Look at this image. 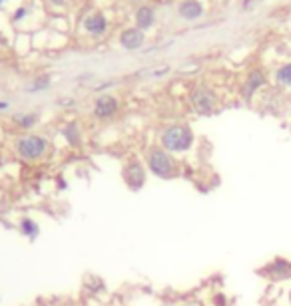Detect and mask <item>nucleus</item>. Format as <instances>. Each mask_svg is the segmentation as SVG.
I'll return each mask as SVG.
<instances>
[{
  "mask_svg": "<svg viewBox=\"0 0 291 306\" xmlns=\"http://www.w3.org/2000/svg\"><path fill=\"white\" fill-rule=\"evenodd\" d=\"M144 163H146V169H148L150 175L162 179V181H171L180 177V163L178 159L168 153L166 149H162L160 145L156 147H150L146 151V157H144Z\"/></svg>",
  "mask_w": 291,
  "mask_h": 306,
  "instance_id": "1",
  "label": "nucleus"
},
{
  "mask_svg": "<svg viewBox=\"0 0 291 306\" xmlns=\"http://www.w3.org/2000/svg\"><path fill=\"white\" fill-rule=\"evenodd\" d=\"M194 141H195V135L192 128L186 124H171L160 131V147L171 153L173 157L188 153L194 147Z\"/></svg>",
  "mask_w": 291,
  "mask_h": 306,
  "instance_id": "2",
  "label": "nucleus"
},
{
  "mask_svg": "<svg viewBox=\"0 0 291 306\" xmlns=\"http://www.w3.org/2000/svg\"><path fill=\"white\" fill-rule=\"evenodd\" d=\"M50 151V141L40 133H26L14 141V153L26 163L42 161Z\"/></svg>",
  "mask_w": 291,
  "mask_h": 306,
  "instance_id": "3",
  "label": "nucleus"
},
{
  "mask_svg": "<svg viewBox=\"0 0 291 306\" xmlns=\"http://www.w3.org/2000/svg\"><path fill=\"white\" fill-rule=\"evenodd\" d=\"M122 179L130 191H140L148 183V169L140 159H128L122 167Z\"/></svg>",
  "mask_w": 291,
  "mask_h": 306,
  "instance_id": "4",
  "label": "nucleus"
},
{
  "mask_svg": "<svg viewBox=\"0 0 291 306\" xmlns=\"http://www.w3.org/2000/svg\"><path fill=\"white\" fill-rule=\"evenodd\" d=\"M190 102H192V108L201 115H208L218 108V96L206 86L195 87L190 96Z\"/></svg>",
  "mask_w": 291,
  "mask_h": 306,
  "instance_id": "5",
  "label": "nucleus"
},
{
  "mask_svg": "<svg viewBox=\"0 0 291 306\" xmlns=\"http://www.w3.org/2000/svg\"><path fill=\"white\" fill-rule=\"evenodd\" d=\"M259 274H261V277H266L267 281H273V283L291 281V261H287V259H273L264 268H259Z\"/></svg>",
  "mask_w": 291,
  "mask_h": 306,
  "instance_id": "6",
  "label": "nucleus"
},
{
  "mask_svg": "<svg viewBox=\"0 0 291 306\" xmlns=\"http://www.w3.org/2000/svg\"><path fill=\"white\" fill-rule=\"evenodd\" d=\"M118 109H120V102L110 94H104V96L96 98V102H94V115L98 119H110L118 113Z\"/></svg>",
  "mask_w": 291,
  "mask_h": 306,
  "instance_id": "7",
  "label": "nucleus"
},
{
  "mask_svg": "<svg viewBox=\"0 0 291 306\" xmlns=\"http://www.w3.org/2000/svg\"><path fill=\"white\" fill-rule=\"evenodd\" d=\"M266 84V76H264V72H259V70H253L249 76H247V80H245V84H243V89H242V94H243V98L245 100H251L253 98V94L255 91Z\"/></svg>",
  "mask_w": 291,
  "mask_h": 306,
  "instance_id": "8",
  "label": "nucleus"
},
{
  "mask_svg": "<svg viewBox=\"0 0 291 306\" xmlns=\"http://www.w3.org/2000/svg\"><path fill=\"white\" fill-rule=\"evenodd\" d=\"M120 42L126 50H138L144 44V32L140 28H130L120 36Z\"/></svg>",
  "mask_w": 291,
  "mask_h": 306,
  "instance_id": "9",
  "label": "nucleus"
},
{
  "mask_svg": "<svg viewBox=\"0 0 291 306\" xmlns=\"http://www.w3.org/2000/svg\"><path fill=\"white\" fill-rule=\"evenodd\" d=\"M18 233L22 237H26L28 240H34L40 235V225L32 219V217H22L18 221Z\"/></svg>",
  "mask_w": 291,
  "mask_h": 306,
  "instance_id": "10",
  "label": "nucleus"
},
{
  "mask_svg": "<svg viewBox=\"0 0 291 306\" xmlns=\"http://www.w3.org/2000/svg\"><path fill=\"white\" fill-rule=\"evenodd\" d=\"M84 28L88 30L90 34H104L106 32V18L100 12H94V14H90L88 18H86Z\"/></svg>",
  "mask_w": 291,
  "mask_h": 306,
  "instance_id": "11",
  "label": "nucleus"
},
{
  "mask_svg": "<svg viewBox=\"0 0 291 306\" xmlns=\"http://www.w3.org/2000/svg\"><path fill=\"white\" fill-rule=\"evenodd\" d=\"M180 14L186 20H195L203 14V6L197 2V0H186V2L180 4Z\"/></svg>",
  "mask_w": 291,
  "mask_h": 306,
  "instance_id": "12",
  "label": "nucleus"
},
{
  "mask_svg": "<svg viewBox=\"0 0 291 306\" xmlns=\"http://www.w3.org/2000/svg\"><path fill=\"white\" fill-rule=\"evenodd\" d=\"M275 82L283 87H291V62H287L275 70Z\"/></svg>",
  "mask_w": 291,
  "mask_h": 306,
  "instance_id": "13",
  "label": "nucleus"
},
{
  "mask_svg": "<svg viewBox=\"0 0 291 306\" xmlns=\"http://www.w3.org/2000/svg\"><path fill=\"white\" fill-rule=\"evenodd\" d=\"M136 18H138L140 30H146V28H150L152 22H154V10L148 8V6H144V8L138 10V16H136Z\"/></svg>",
  "mask_w": 291,
  "mask_h": 306,
  "instance_id": "14",
  "label": "nucleus"
},
{
  "mask_svg": "<svg viewBox=\"0 0 291 306\" xmlns=\"http://www.w3.org/2000/svg\"><path fill=\"white\" fill-rule=\"evenodd\" d=\"M14 121L22 128V130H30L32 126H36V121H38V115L36 113H26V115H18L14 117Z\"/></svg>",
  "mask_w": 291,
  "mask_h": 306,
  "instance_id": "15",
  "label": "nucleus"
},
{
  "mask_svg": "<svg viewBox=\"0 0 291 306\" xmlns=\"http://www.w3.org/2000/svg\"><path fill=\"white\" fill-rule=\"evenodd\" d=\"M64 137H66L72 145H78V143H80V133L76 131V126H68V128H64Z\"/></svg>",
  "mask_w": 291,
  "mask_h": 306,
  "instance_id": "16",
  "label": "nucleus"
},
{
  "mask_svg": "<svg viewBox=\"0 0 291 306\" xmlns=\"http://www.w3.org/2000/svg\"><path fill=\"white\" fill-rule=\"evenodd\" d=\"M50 84V78L48 76H42V78H36V82L30 86V91H40V89H46Z\"/></svg>",
  "mask_w": 291,
  "mask_h": 306,
  "instance_id": "17",
  "label": "nucleus"
},
{
  "mask_svg": "<svg viewBox=\"0 0 291 306\" xmlns=\"http://www.w3.org/2000/svg\"><path fill=\"white\" fill-rule=\"evenodd\" d=\"M212 304H214V306H225V304H227L225 294H223V292H216V294L212 296Z\"/></svg>",
  "mask_w": 291,
  "mask_h": 306,
  "instance_id": "18",
  "label": "nucleus"
},
{
  "mask_svg": "<svg viewBox=\"0 0 291 306\" xmlns=\"http://www.w3.org/2000/svg\"><path fill=\"white\" fill-rule=\"evenodd\" d=\"M8 108V102H0V109H6Z\"/></svg>",
  "mask_w": 291,
  "mask_h": 306,
  "instance_id": "19",
  "label": "nucleus"
},
{
  "mask_svg": "<svg viewBox=\"0 0 291 306\" xmlns=\"http://www.w3.org/2000/svg\"><path fill=\"white\" fill-rule=\"evenodd\" d=\"M180 306H197L195 302H184V304H180Z\"/></svg>",
  "mask_w": 291,
  "mask_h": 306,
  "instance_id": "20",
  "label": "nucleus"
},
{
  "mask_svg": "<svg viewBox=\"0 0 291 306\" xmlns=\"http://www.w3.org/2000/svg\"><path fill=\"white\" fill-rule=\"evenodd\" d=\"M0 4H2V0H0Z\"/></svg>",
  "mask_w": 291,
  "mask_h": 306,
  "instance_id": "21",
  "label": "nucleus"
}]
</instances>
